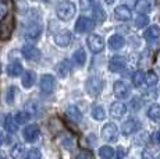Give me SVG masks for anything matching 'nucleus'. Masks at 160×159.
<instances>
[{"instance_id":"nucleus-1","label":"nucleus","mask_w":160,"mask_h":159,"mask_svg":"<svg viewBox=\"0 0 160 159\" xmlns=\"http://www.w3.org/2000/svg\"><path fill=\"white\" fill-rule=\"evenodd\" d=\"M75 13H77V7H75V4L71 3V2H61L56 8L57 17L63 21L71 20V18L75 16Z\"/></svg>"},{"instance_id":"nucleus-2","label":"nucleus","mask_w":160,"mask_h":159,"mask_svg":"<svg viewBox=\"0 0 160 159\" xmlns=\"http://www.w3.org/2000/svg\"><path fill=\"white\" fill-rule=\"evenodd\" d=\"M13 31H14V17L4 16V18L0 21V41L10 39Z\"/></svg>"},{"instance_id":"nucleus-3","label":"nucleus","mask_w":160,"mask_h":159,"mask_svg":"<svg viewBox=\"0 0 160 159\" xmlns=\"http://www.w3.org/2000/svg\"><path fill=\"white\" fill-rule=\"evenodd\" d=\"M85 90L91 96H98L103 90V81L99 77H91L85 82Z\"/></svg>"},{"instance_id":"nucleus-4","label":"nucleus","mask_w":160,"mask_h":159,"mask_svg":"<svg viewBox=\"0 0 160 159\" xmlns=\"http://www.w3.org/2000/svg\"><path fill=\"white\" fill-rule=\"evenodd\" d=\"M87 45H88L89 50H91L92 53H100V52H103V49H104V41H103V38L100 35H96V33L88 36Z\"/></svg>"},{"instance_id":"nucleus-5","label":"nucleus","mask_w":160,"mask_h":159,"mask_svg":"<svg viewBox=\"0 0 160 159\" xmlns=\"http://www.w3.org/2000/svg\"><path fill=\"white\" fill-rule=\"evenodd\" d=\"M100 136H102L103 140L106 141H116L117 138V126L114 123H106L102 127V131H100Z\"/></svg>"},{"instance_id":"nucleus-6","label":"nucleus","mask_w":160,"mask_h":159,"mask_svg":"<svg viewBox=\"0 0 160 159\" xmlns=\"http://www.w3.org/2000/svg\"><path fill=\"white\" fill-rule=\"evenodd\" d=\"M41 91L45 94H50L56 87V78L52 74H43L41 77Z\"/></svg>"},{"instance_id":"nucleus-7","label":"nucleus","mask_w":160,"mask_h":159,"mask_svg":"<svg viewBox=\"0 0 160 159\" xmlns=\"http://www.w3.org/2000/svg\"><path fill=\"white\" fill-rule=\"evenodd\" d=\"M95 27V23L88 17H79L78 21L75 24V31L78 33H85V32H89L92 31Z\"/></svg>"},{"instance_id":"nucleus-8","label":"nucleus","mask_w":160,"mask_h":159,"mask_svg":"<svg viewBox=\"0 0 160 159\" xmlns=\"http://www.w3.org/2000/svg\"><path fill=\"white\" fill-rule=\"evenodd\" d=\"M39 134H41V131H39V127L36 126V124H29V126H27L22 130V137L27 142L36 141L38 137H39Z\"/></svg>"},{"instance_id":"nucleus-9","label":"nucleus","mask_w":160,"mask_h":159,"mask_svg":"<svg viewBox=\"0 0 160 159\" xmlns=\"http://www.w3.org/2000/svg\"><path fill=\"white\" fill-rule=\"evenodd\" d=\"M21 53L27 60H31V62H38L41 59V50L35 46H31V45H25L21 50Z\"/></svg>"},{"instance_id":"nucleus-10","label":"nucleus","mask_w":160,"mask_h":159,"mask_svg":"<svg viewBox=\"0 0 160 159\" xmlns=\"http://www.w3.org/2000/svg\"><path fill=\"white\" fill-rule=\"evenodd\" d=\"M125 64H127V60L124 56H113L109 62V70L112 73H118L124 70Z\"/></svg>"},{"instance_id":"nucleus-11","label":"nucleus","mask_w":160,"mask_h":159,"mask_svg":"<svg viewBox=\"0 0 160 159\" xmlns=\"http://www.w3.org/2000/svg\"><path fill=\"white\" fill-rule=\"evenodd\" d=\"M54 42L58 46L64 48V46H68L70 42H71V32L70 31H60L54 35Z\"/></svg>"},{"instance_id":"nucleus-12","label":"nucleus","mask_w":160,"mask_h":159,"mask_svg":"<svg viewBox=\"0 0 160 159\" xmlns=\"http://www.w3.org/2000/svg\"><path fill=\"white\" fill-rule=\"evenodd\" d=\"M141 127L139 121L135 120V119H128L127 121H124V124H122V134H125V136H130V134H134L135 131H138Z\"/></svg>"},{"instance_id":"nucleus-13","label":"nucleus","mask_w":160,"mask_h":159,"mask_svg":"<svg viewBox=\"0 0 160 159\" xmlns=\"http://www.w3.org/2000/svg\"><path fill=\"white\" fill-rule=\"evenodd\" d=\"M125 112H127V106L122 102H113L112 106H110V115L114 119L122 117L125 115Z\"/></svg>"},{"instance_id":"nucleus-14","label":"nucleus","mask_w":160,"mask_h":159,"mask_svg":"<svg viewBox=\"0 0 160 159\" xmlns=\"http://www.w3.org/2000/svg\"><path fill=\"white\" fill-rule=\"evenodd\" d=\"M113 92H114L116 98L124 99V98L128 96V87L122 81H116L114 85H113Z\"/></svg>"},{"instance_id":"nucleus-15","label":"nucleus","mask_w":160,"mask_h":159,"mask_svg":"<svg viewBox=\"0 0 160 159\" xmlns=\"http://www.w3.org/2000/svg\"><path fill=\"white\" fill-rule=\"evenodd\" d=\"M42 33V27L41 24H36V23H32L27 27V31H25V36L29 39H36L39 38Z\"/></svg>"},{"instance_id":"nucleus-16","label":"nucleus","mask_w":160,"mask_h":159,"mask_svg":"<svg viewBox=\"0 0 160 159\" xmlns=\"http://www.w3.org/2000/svg\"><path fill=\"white\" fill-rule=\"evenodd\" d=\"M114 14H116V18H117V20H120V21H128L131 18L130 7H127V6H124V4L116 7Z\"/></svg>"},{"instance_id":"nucleus-17","label":"nucleus","mask_w":160,"mask_h":159,"mask_svg":"<svg viewBox=\"0 0 160 159\" xmlns=\"http://www.w3.org/2000/svg\"><path fill=\"white\" fill-rule=\"evenodd\" d=\"M125 45V39L122 38L121 35L116 33V35H112L109 39V46L113 49V50H120L121 48H124Z\"/></svg>"},{"instance_id":"nucleus-18","label":"nucleus","mask_w":160,"mask_h":159,"mask_svg":"<svg viewBox=\"0 0 160 159\" xmlns=\"http://www.w3.org/2000/svg\"><path fill=\"white\" fill-rule=\"evenodd\" d=\"M135 10L138 11V14H148L152 10V2L150 0H137Z\"/></svg>"},{"instance_id":"nucleus-19","label":"nucleus","mask_w":160,"mask_h":159,"mask_svg":"<svg viewBox=\"0 0 160 159\" xmlns=\"http://www.w3.org/2000/svg\"><path fill=\"white\" fill-rule=\"evenodd\" d=\"M35 80H36V74L32 71V70L25 71L22 75V87L28 90V88H31L33 84H35Z\"/></svg>"},{"instance_id":"nucleus-20","label":"nucleus","mask_w":160,"mask_h":159,"mask_svg":"<svg viewBox=\"0 0 160 159\" xmlns=\"http://www.w3.org/2000/svg\"><path fill=\"white\" fill-rule=\"evenodd\" d=\"M4 128L8 131V133H11V134H14V133H17V130H18V124L15 123V120H14V116L13 115H7L4 117Z\"/></svg>"},{"instance_id":"nucleus-21","label":"nucleus","mask_w":160,"mask_h":159,"mask_svg":"<svg viewBox=\"0 0 160 159\" xmlns=\"http://www.w3.org/2000/svg\"><path fill=\"white\" fill-rule=\"evenodd\" d=\"M7 74L10 77H18L22 74V66L20 62H13L7 66Z\"/></svg>"},{"instance_id":"nucleus-22","label":"nucleus","mask_w":160,"mask_h":159,"mask_svg":"<svg viewBox=\"0 0 160 159\" xmlns=\"http://www.w3.org/2000/svg\"><path fill=\"white\" fill-rule=\"evenodd\" d=\"M67 116L70 117V120L75 121V123H78V121H81V117H82V113L79 110L77 106H68L67 108Z\"/></svg>"},{"instance_id":"nucleus-23","label":"nucleus","mask_w":160,"mask_h":159,"mask_svg":"<svg viewBox=\"0 0 160 159\" xmlns=\"http://www.w3.org/2000/svg\"><path fill=\"white\" fill-rule=\"evenodd\" d=\"M70 69H71V64H70V62H68V60H64V62H61V63L57 64L56 71H57V74L60 75L61 78H64V77H67V75H68Z\"/></svg>"},{"instance_id":"nucleus-24","label":"nucleus","mask_w":160,"mask_h":159,"mask_svg":"<svg viewBox=\"0 0 160 159\" xmlns=\"http://www.w3.org/2000/svg\"><path fill=\"white\" fill-rule=\"evenodd\" d=\"M148 117L155 123H160V106L159 105H152L148 109Z\"/></svg>"},{"instance_id":"nucleus-25","label":"nucleus","mask_w":160,"mask_h":159,"mask_svg":"<svg viewBox=\"0 0 160 159\" xmlns=\"http://www.w3.org/2000/svg\"><path fill=\"white\" fill-rule=\"evenodd\" d=\"M72 60L74 63L77 64V66H84L85 62H87V53H85V50H82V49H78V50L74 53L72 56Z\"/></svg>"},{"instance_id":"nucleus-26","label":"nucleus","mask_w":160,"mask_h":159,"mask_svg":"<svg viewBox=\"0 0 160 159\" xmlns=\"http://www.w3.org/2000/svg\"><path fill=\"white\" fill-rule=\"evenodd\" d=\"M24 152H25V148H24V145L22 144H15V145L11 148V151H10V155H11V158L13 159H21L24 156Z\"/></svg>"},{"instance_id":"nucleus-27","label":"nucleus","mask_w":160,"mask_h":159,"mask_svg":"<svg viewBox=\"0 0 160 159\" xmlns=\"http://www.w3.org/2000/svg\"><path fill=\"white\" fill-rule=\"evenodd\" d=\"M91 113H92V117H93L95 120H98V121L103 120L104 116H106V113H104V109L100 105H93V106H92Z\"/></svg>"},{"instance_id":"nucleus-28","label":"nucleus","mask_w":160,"mask_h":159,"mask_svg":"<svg viewBox=\"0 0 160 159\" xmlns=\"http://www.w3.org/2000/svg\"><path fill=\"white\" fill-rule=\"evenodd\" d=\"M99 156L102 159H113L114 156V149L109 145H103L99 148Z\"/></svg>"},{"instance_id":"nucleus-29","label":"nucleus","mask_w":160,"mask_h":159,"mask_svg":"<svg viewBox=\"0 0 160 159\" xmlns=\"http://www.w3.org/2000/svg\"><path fill=\"white\" fill-rule=\"evenodd\" d=\"M146 39H159L160 38V28L158 25H152L150 28H148L145 33H143Z\"/></svg>"},{"instance_id":"nucleus-30","label":"nucleus","mask_w":160,"mask_h":159,"mask_svg":"<svg viewBox=\"0 0 160 159\" xmlns=\"http://www.w3.org/2000/svg\"><path fill=\"white\" fill-rule=\"evenodd\" d=\"M143 80H145V73H143L142 70H138V71H135L134 74H132V85H134L135 88H139L141 85H142Z\"/></svg>"},{"instance_id":"nucleus-31","label":"nucleus","mask_w":160,"mask_h":159,"mask_svg":"<svg viewBox=\"0 0 160 159\" xmlns=\"http://www.w3.org/2000/svg\"><path fill=\"white\" fill-rule=\"evenodd\" d=\"M18 94V90L17 87H14V85H11V87L7 88V92H6V102L8 103V105H13L14 100H15V95Z\"/></svg>"},{"instance_id":"nucleus-32","label":"nucleus","mask_w":160,"mask_h":159,"mask_svg":"<svg viewBox=\"0 0 160 159\" xmlns=\"http://www.w3.org/2000/svg\"><path fill=\"white\" fill-rule=\"evenodd\" d=\"M29 119H31V113L25 112V110L18 112L17 115L14 116V120H15V123H17V124H25Z\"/></svg>"},{"instance_id":"nucleus-33","label":"nucleus","mask_w":160,"mask_h":159,"mask_svg":"<svg viewBox=\"0 0 160 159\" xmlns=\"http://www.w3.org/2000/svg\"><path fill=\"white\" fill-rule=\"evenodd\" d=\"M145 80H146V84L149 85V87H155V85L159 82L158 74H156V73H153V71H149V73H148Z\"/></svg>"},{"instance_id":"nucleus-34","label":"nucleus","mask_w":160,"mask_h":159,"mask_svg":"<svg viewBox=\"0 0 160 159\" xmlns=\"http://www.w3.org/2000/svg\"><path fill=\"white\" fill-rule=\"evenodd\" d=\"M148 24H149V17H146L145 14H139V16L137 17V20H135V25H137L138 28H143Z\"/></svg>"},{"instance_id":"nucleus-35","label":"nucleus","mask_w":160,"mask_h":159,"mask_svg":"<svg viewBox=\"0 0 160 159\" xmlns=\"http://www.w3.org/2000/svg\"><path fill=\"white\" fill-rule=\"evenodd\" d=\"M93 14H95V18H96L98 23H103L104 18H106V13H104V11L102 10V7H100L99 4H96V7H95V11H93Z\"/></svg>"},{"instance_id":"nucleus-36","label":"nucleus","mask_w":160,"mask_h":159,"mask_svg":"<svg viewBox=\"0 0 160 159\" xmlns=\"http://www.w3.org/2000/svg\"><path fill=\"white\" fill-rule=\"evenodd\" d=\"M41 158H42V154L38 148L29 149L28 154H27V156H25V159H41Z\"/></svg>"},{"instance_id":"nucleus-37","label":"nucleus","mask_w":160,"mask_h":159,"mask_svg":"<svg viewBox=\"0 0 160 159\" xmlns=\"http://www.w3.org/2000/svg\"><path fill=\"white\" fill-rule=\"evenodd\" d=\"M79 6H81L82 10H88V8H91L93 4V0H79Z\"/></svg>"},{"instance_id":"nucleus-38","label":"nucleus","mask_w":160,"mask_h":159,"mask_svg":"<svg viewBox=\"0 0 160 159\" xmlns=\"http://www.w3.org/2000/svg\"><path fill=\"white\" fill-rule=\"evenodd\" d=\"M75 159H93V155L89 151H81L78 155H77Z\"/></svg>"},{"instance_id":"nucleus-39","label":"nucleus","mask_w":160,"mask_h":159,"mask_svg":"<svg viewBox=\"0 0 160 159\" xmlns=\"http://www.w3.org/2000/svg\"><path fill=\"white\" fill-rule=\"evenodd\" d=\"M6 14H7V6L6 3L0 2V17H4Z\"/></svg>"},{"instance_id":"nucleus-40","label":"nucleus","mask_w":160,"mask_h":159,"mask_svg":"<svg viewBox=\"0 0 160 159\" xmlns=\"http://www.w3.org/2000/svg\"><path fill=\"white\" fill-rule=\"evenodd\" d=\"M124 156V148H118V154H117V159H122Z\"/></svg>"},{"instance_id":"nucleus-41","label":"nucleus","mask_w":160,"mask_h":159,"mask_svg":"<svg viewBox=\"0 0 160 159\" xmlns=\"http://www.w3.org/2000/svg\"><path fill=\"white\" fill-rule=\"evenodd\" d=\"M142 158L143 159H152L153 155H148V149H145V151H143V156Z\"/></svg>"},{"instance_id":"nucleus-42","label":"nucleus","mask_w":160,"mask_h":159,"mask_svg":"<svg viewBox=\"0 0 160 159\" xmlns=\"http://www.w3.org/2000/svg\"><path fill=\"white\" fill-rule=\"evenodd\" d=\"M3 142H4V136H3V133L0 131V146L3 145Z\"/></svg>"},{"instance_id":"nucleus-43","label":"nucleus","mask_w":160,"mask_h":159,"mask_svg":"<svg viewBox=\"0 0 160 159\" xmlns=\"http://www.w3.org/2000/svg\"><path fill=\"white\" fill-rule=\"evenodd\" d=\"M156 140H158V142L160 144V130L158 131V134H156Z\"/></svg>"},{"instance_id":"nucleus-44","label":"nucleus","mask_w":160,"mask_h":159,"mask_svg":"<svg viewBox=\"0 0 160 159\" xmlns=\"http://www.w3.org/2000/svg\"><path fill=\"white\" fill-rule=\"evenodd\" d=\"M104 2H106V3H107V4H113V3H114V2H116V0H104Z\"/></svg>"},{"instance_id":"nucleus-45","label":"nucleus","mask_w":160,"mask_h":159,"mask_svg":"<svg viewBox=\"0 0 160 159\" xmlns=\"http://www.w3.org/2000/svg\"><path fill=\"white\" fill-rule=\"evenodd\" d=\"M0 159H6V155L4 154H0Z\"/></svg>"},{"instance_id":"nucleus-46","label":"nucleus","mask_w":160,"mask_h":159,"mask_svg":"<svg viewBox=\"0 0 160 159\" xmlns=\"http://www.w3.org/2000/svg\"><path fill=\"white\" fill-rule=\"evenodd\" d=\"M0 2H3V3H7V0H0Z\"/></svg>"},{"instance_id":"nucleus-47","label":"nucleus","mask_w":160,"mask_h":159,"mask_svg":"<svg viewBox=\"0 0 160 159\" xmlns=\"http://www.w3.org/2000/svg\"><path fill=\"white\" fill-rule=\"evenodd\" d=\"M158 159H160V156H159V158H158Z\"/></svg>"}]
</instances>
